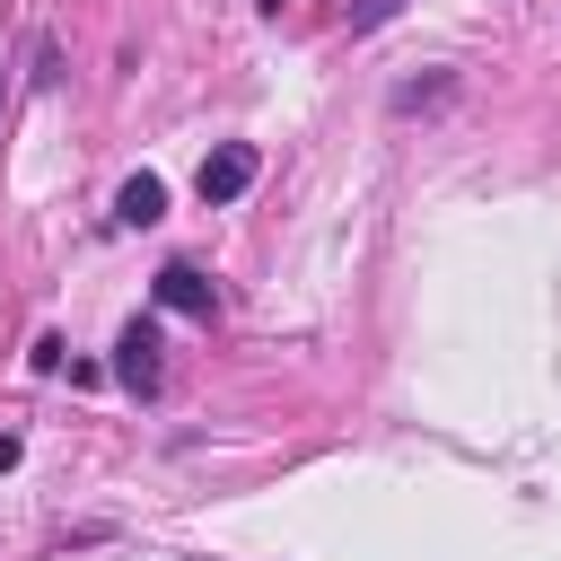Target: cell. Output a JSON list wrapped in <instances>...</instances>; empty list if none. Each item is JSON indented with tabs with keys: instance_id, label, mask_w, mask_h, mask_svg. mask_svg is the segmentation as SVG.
<instances>
[{
	"instance_id": "6da1fadb",
	"label": "cell",
	"mask_w": 561,
	"mask_h": 561,
	"mask_svg": "<svg viewBox=\"0 0 561 561\" xmlns=\"http://www.w3.org/2000/svg\"><path fill=\"white\" fill-rule=\"evenodd\" d=\"M193 184H202V202H210V210L245 202V184H254V149H245V140H219V149L202 158V175H193Z\"/></svg>"
},
{
	"instance_id": "7a4b0ae2",
	"label": "cell",
	"mask_w": 561,
	"mask_h": 561,
	"mask_svg": "<svg viewBox=\"0 0 561 561\" xmlns=\"http://www.w3.org/2000/svg\"><path fill=\"white\" fill-rule=\"evenodd\" d=\"M114 377H123L131 394H158V324H149V316H131V324L114 333Z\"/></svg>"
},
{
	"instance_id": "3957f363",
	"label": "cell",
	"mask_w": 561,
	"mask_h": 561,
	"mask_svg": "<svg viewBox=\"0 0 561 561\" xmlns=\"http://www.w3.org/2000/svg\"><path fill=\"white\" fill-rule=\"evenodd\" d=\"M114 219H123V228H158V219H167V184H158V175H131V184L114 193Z\"/></svg>"
},
{
	"instance_id": "277c9868",
	"label": "cell",
	"mask_w": 561,
	"mask_h": 561,
	"mask_svg": "<svg viewBox=\"0 0 561 561\" xmlns=\"http://www.w3.org/2000/svg\"><path fill=\"white\" fill-rule=\"evenodd\" d=\"M158 307H175V316H210V280H202L193 263H167V272H158Z\"/></svg>"
},
{
	"instance_id": "5b68a950",
	"label": "cell",
	"mask_w": 561,
	"mask_h": 561,
	"mask_svg": "<svg viewBox=\"0 0 561 561\" xmlns=\"http://www.w3.org/2000/svg\"><path fill=\"white\" fill-rule=\"evenodd\" d=\"M447 88H456L447 70H430V79H403V88H394V114H421V105H438Z\"/></svg>"
},
{
	"instance_id": "8992f818",
	"label": "cell",
	"mask_w": 561,
	"mask_h": 561,
	"mask_svg": "<svg viewBox=\"0 0 561 561\" xmlns=\"http://www.w3.org/2000/svg\"><path fill=\"white\" fill-rule=\"evenodd\" d=\"M394 9H403V0H359V9H351V26H359V35H368V26H386V18H394Z\"/></svg>"
},
{
	"instance_id": "52a82bcc",
	"label": "cell",
	"mask_w": 561,
	"mask_h": 561,
	"mask_svg": "<svg viewBox=\"0 0 561 561\" xmlns=\"http://www.w3.org/2000/svg\"><path fill=\"white\" fill-rule=\"evenodd\" d=\"M9 465H18V438H9V430H0V473H9Z\"/></svg>"
},
{
	"instance_id": "ba28073f",
	"label": "cell",
	"mask_w": 561,
	"mask_h": 561,
	"mask_svg": "<svg viewBox=\"0 0 561 561\" xmlns=\"http://www.w3.org/2000/svg\"><path fill=\"white\" fill-rule=\"evenodd\" d=\"M0 96H9V79H0Z\"/></svg>"
}]
</instances>
